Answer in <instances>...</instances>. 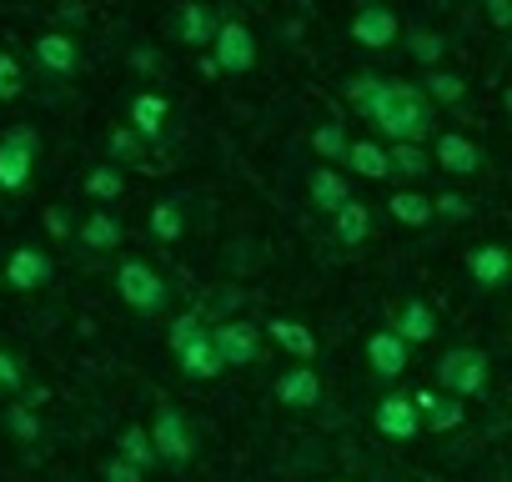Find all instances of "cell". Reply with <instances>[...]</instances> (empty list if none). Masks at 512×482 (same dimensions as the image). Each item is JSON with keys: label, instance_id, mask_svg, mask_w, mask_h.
I'll return each instance as SVG.
<instances>
[{"label": "cell", "instance_id": "cell-15", "mask_svg": "<svg viewBox=\"0 0 512 482\" xmlns=\"http://www.w3.org/2000/svg\"><path fill=\"white\" fill-rule=\"evenodd\" d=\"M272 397L287 407V412H312L317 402H322V377H317V367H287L277 382H272Z\"/></svg>", "mask_w": 512, "mask_h": 482}, {"label": "cell", "instance_id": "cell-5", "mask_svg": "<svg viewBox=\"0 0 512 482\" xmlns=\"http://www.w3.org/2000/svg\"><path fill=\"white\" fill-rule=\"evenodd\" d=\"M41 161V131L31 121H16L0 131V191H26Z\"/></svg>", "mask_w": 512, "mask_h": 482}, {"label": "cell", "instance_id": "cell-30", "mask_svg": "<svg viewBox=\"0 0 512 482\" xmlns=\"http://www.w3.org/2000/svg\"><path fill=\"white\" fill-rule=\"evenodd\" d=\"M402 46H407V56H412L422 71L442 66V56H447V36H442V31H427V26L407 31V36H402Z\"/></svg>", "mask_w": 512, "mask_h": 482}, {"label": "cell", "instance_id": "cell-26", "mask_svg": "<svg viewBox=\"0 0 512 482\" xmlns=\"http://www.w3.org/2000/svg\"><path fill=\"white\" fill-rule=\"evenodd\" d=\"M422 96H427V106L437 111V106H457L462 96H467V81L457 76V71H442V66H432L427 76H422V86H417Z\"/></svg>", "mask_w": 512, "mask_h": 482}, {"label": "cell", "instance_id": "cell-35", "mask_svg": "<svg viewBox=\"0 0 512 482\" xmlns=\"http://www.w3.org/2000/svg\"><path fill=\"white\" fill-rule=\"evenodd\" d=\"M347 146H352V136H347V126H342V121H322V126L312 131V151H317L322 161H342V156H347Z\"/></svg>", "mask_w": 512, "mask_h": 482}, {"label": "cell", "instance_id": "cell-8", "mask_svg": "<svg viewBox=\"0 0 512 482\" xmlns=\"http://www.w3.org/2000/svg\"><path fill=\"white\" fill-rule=\"evenodd\" d=\"M51 277H56V262H51V252H41V247H31V241H21V247H11V257H6V272H0V282H6L11 292H46L51 287Z\"/></svg>", "mask_w": 512, "mask_h": 482}, {"label": "cell", "instance_id": "cell-19", "mask_svg": "<svg viewBox=\"0 0 512 482\" xmlns=\"http://www.w3.org/2000/svg\"><path fill=\"white\" fill-rule=\"evenodd\" d=\"M392 332H397L407 347H422V342L437 337V312H432L422 297H407V302L392 312Z\"/></svg>", "mask_w": 512, "mask_h": 482}, {"label": "cell", "instance_id": "cell-4", "mask_svg": "<svg viewBox=\"0 0 512 482\" xmlns=\"http://www.w3.org/2000/svg\"><path fill=\"white\" fill-rule=\"evenodd\" d=\"M166 342H171L176 367H181V377H186V382H211V377H221V372H226V367L216 362L211 332H206L196 317H176V322H171V332H166Z\"/></svg>", "mask_w": 512, "mask_h": 482}, {"label": "cell", "instance_id": "cell-34", "mask_svg": "<svg viewBox=\"0 0 512 482\" xmlns=\"http://www.w3.org/2000/svg\"><path fill=\"white\" fill-rule=\"evenodd\" d=\"M6 432H11L16 442L36 447V442H41V412H36L31 402H6Z\"/></svg>", "mask_w": 512, "mask_h": 482}, {"label": "cell", "instance_id": "cell-24", "mask_svg": "<svg viewBox=\"0 0 512 482\" xmlns=\"http://www.w3.org/2000/svg\"><path fill=\"white\" fill-rule=\"evenodd\" d=\"M427 171H432V156L422 146H407V141L387 146V181H422Z\"/></svg>", "mask_w": 512, "mask_h": 482}, {"label": "cell", "instance_id": "cell-2", "mask_svg": "<svg viewBox=\"0 0 512 482\" xmlns=\"http://www.w3.org/2000/svg\"><path fill=\"white\" fill-rule=\"evenodd\" d=\"M487 387H492V362L482 347H447L437 357V392L457 402H477Z\"/></svg>", "mask_w": 512, "mask_h": 482}, {"label": "cell", "instance_id": "cell-10", "mask_svg": "<svg viewBox=\"0 0 512 482\" xmlns=\"http://www.w3.org/2000/svg\"><path fill=\"white\" fill-rule=\"evenodd\" d=\"M347 36H352L362 51H387L392 41H402V21H397L392 6H382V0H362L357 16H352V26H347Z\"/></svg>", "mask_w": 512, "mask_h": 482}, {"label": "cell", "instance_id": "cell-7", "mask_svg": "<svg viewBox=\"0 0 512 482\" xmlns=\"http://www.w3.org/2000/svg\"><path fill=\"white\" fill-rule=\"evenodd\" d=\"M211 66H216V76H246L256 66V36L246 21H216Z\"/></svg>", "mask_w": 512, "mask_h": 482}, {"label": "cell", "instance_id": "cell-33", "mask_svg": "<svg viewBox=\"0 0 512 482\" xmlns=\"http://www.w3.org/2000/svg\"><path fill=\"white\" fill-rule=\"evenodd\" d=\"M387 211H392V221H402V226H427V221H432V196H422V191H392Z\"/></svg>", "mask_w": 512, "mask_h": 482}, {"label": "cell", "instance_id": "cell-22", "mask_svg": "<svg viewBox=\"0 0 512 482\" xmlns=\"http://www.w3.org/2000/svg\"><path fill=\"white\" fill-rule=\"evenodd\" d=\"M166 116H171V101L156 96V91H141V96L131 101V131H136L141 141H161V136H166Z\"/></svg>", "mask_w": 512, "mask_h": 482}, {"label": "cell", "instance_id": "cell-20", "mask_svg": "<svg viewBox=\"0 0 512 482\" xmlns=\"http://www.w3.org/2000/svg\"><path fill=\"white\" fill-rule=\"evenodd\" d=\"M76 241H81L86 252H116L121 241H126V226H121V216H116V211L96 206V211L76 226Z\"/></svg>", "mask_w": 512, "mask_h": 482}, {"label": "cell", "instance_id": "cell-25", "mask_svg": "<svg viewBox=\"0 0 512 482\" xmlns=\"http://www.w3.org/2000/svg\"><path fill=\"white\" fill-rule=\"evenodd\" d=\"M272 342H277L282 352H292L297 362H312V357H317V337H312V327L297 322V317H277V322H272Z\"/></svg>", "mask_w": 512, "mask_h": 482}, {"label": "cell", "instance_id": "cell-41", "mask_svg": "<svg viewBox=\"0 0 512 482\" xmlns=\"http://www.w3.org/2000/svg\"><path fill=\"white\" fill-rule=\"evenodd\" d=\"M46 231H51L56 241H71V216H66L61 206H46Z\"/></svg>", "mask_w": 512, "mask_h": 482}, {"label": "cell", "instance_id": "cell-28", "mask_svg": "<svg viewBox=\"0 0 512 482\" xmlns=\"http://www.w3.org/2000/svg\"><path fill=\"white\" fill-rule=\"evenodd\" d=\"M106 161H111L116 171L146 166V141H141L131 126H111V136H106Z\"/></svg>", "mask_w": 512, "mask_h": 482}, {"label": "cell", "instance_id": "cell-31", "mask_svg": "<svg viewBox=\"0 0 512 482\" xmlns=\"http://www.w3.org/2000/svg\"><path fill=\"white\" fill-rule=\"evenodd\" d=\"M116 457H126V462H136L141 472H151L156 467V447H151V432L146 427H121V437H116Z\"/></svg>", "mask_w": 512, "mask_h": 482}, {"label": "cell", "instance_id": "cell-9", "mask_svg": "<svg viewBox=\"0 0 512 482\" xmlns=\"http://www.w3.org/2000/svg\"><path fill=\"white\" fill-rule=\"evenodd\" d=\"M211 347H216V362L221 367H251L256 357H262V327L241 322V317L216 322L211 327Z\"/></svg>", "mask_w": 512, "mask_h": 482}, {"label": "cell", "instance_id": "cell-42", "mask_svg": "<svg viewBox=\"0 0 512 482\" xmlns=\"http://www.w3.org/2000/svg\"><path fill=\"white\" fill-rule=\"evenodd\" d=\"M131 66H136V71H161V56H156V51H136Z\"/></svg>", "mask_w": 512, "mask_h": 482}, {"label": "cell", "instance_id": "cell-40", "mask_svg": "<svg viewBox=\"0 0 512 482\" xmlns=\"http://www.w3.org/2000/svg\"><path fill=\"white\" fill-rule=\"evenodd\" d=\"M482 16L492 31H507L512 26V0H482Z\"/></svg>", "mask_w": 512, "mask_h": 482}, {"label": "cell", "instance_id": "cell-14", "mask_svg": "<svg viewBox=\"0 0 512 482\" xmlns=\"http://www.w3.org/2000/svg\"><path fill=\"white\" fill-rule=\"evenodd\" d=\"M432 166H442L447 176H477L482 171V146L462 131H442L432 141Z\"/></svg>", "mask_w": 512, "mask_h": 482}, {"label": "cell", "instance_id": "cell-16", "mask_svg": "<svg viewBox=\"0 0 512 482\" xmlns=\"http://www.w3.org/2000/svg\"><path fill=\"white\" fill-rule=\"evenodd\" d=\"M412 407L422 417V432H457L467 422V402H457L447 392H432V387L412 392Z\"/></svg>", "mask_w": 512, "mask_h": 482}, {"label": "cell", "instance_id": "cell-12", "mask_svg": "<svg viewBox=\"0 0 512 482\" xmlns=\"http://www.w3.org/2000/svg\"><path fill=\"white\" fill-rule=\"evenodd\" d=\"M31 61H36L41 76H51V81H71V76L81 71V46H76L66 31H46V36H36Z\"/></svg>", "mask_w": 512, "mask_h": 482}, {"label": "cell", "instance_id": "cell-38", "mask_svg": "<svg viewBox=\"0 0 512 482\" xmlns=\"http://www.w3.org/2000/svg\"><path fill=\"white\" fill-rule=\"evenodd\" d=\"M432 216H442V221H467V216H472V201L457 196V191H442V196H432Z\"/></svg>", "mask_w": 512, "mask_h": 482}, {"label": "cell", "instance_id": "cell-11", "mask_svg": "<svg viewBox=\"0 0 512 482\" xmlns=\"http://www.w3.org/2000/svg\"><path fill=\"white\" fill-rule=\"evenodd\" d=\"M372 427L382 432V437H392V442H417L422 437V417H417V407H412V392H387L377 407H372Z\"/></svg>", "mask_w": 512, "mask_h": 482}, {"label": "cell", "instance_id": "cell-18", "mask_svg": "<svg viewBox=\"0 0 512 482\" xmlns=\"http://www.w3.org/2000/svg\"><path fill=\"white\" fill-rule=\"evenodd\" d=\"M307 201H312V211L337 216V211L352 201V181H347L337 166H317V171L307 176Z\"/></svg>", "mask_w": 512, "mask_h": 482}, {"label": "cell", "instance_id": "cell-29", "mask_svg": "<svg viewBox=\"0 0 512 482\" xmlns=\"http://www.w3.org/2000/svg\"><path fill=\"white\" fill-rule=\"evenodd\" d=\"M342 161L352 166V176H367V181H387V146H382V141H352Z\"/></svg>", "mask_w": 512, "mask_h": 482}, {"label": "cell", "instance_id": "cell-21", "mask_svg": "<svg viewBox=\"0 0 512 482\" xmlns=\"http://www.w3.org/2000/svg\"><path fill=\"white\" fill-rule=\"evenodd\" d=\"M211 36H216V11L201 6V0H186L176 11V41L191 51H211Z\"/></svg>", "mask_w": 512, "mask_h": 482}, {"label": "cell", "instance_id": "cell-23", "mask_svg": "<svg viewBox=\"0 0 512 482\" xmlns=\"http://www.w3.org/2000/svg\"><path fill=\"white\" fill-rule=\"evenodd\" d=\"M146 231H151V241H161V247H176V241L186 236V206L176 196H161L146 216Z\"/></svg>", "mask_w": 512, "mask_h": 482}, {"label": "cell", "instance_id": "cell-13", "mask_svg": "<svg viewBox=\"0 0 512 482\" xmlns=\"http://www.w3.org/2000/svg\"><path fill=\"white\" fill-rule=\"evenodd\" d=\"M467 282L477 292H502L512 282V257H507L502 241H482V247L467 252Z\"/></svg>", "mask_w": 512, "mask_h": 482}, {"label": "cell", "instance_id": "cell-3", "mask_svg": "<svg viewBox=\"0 0 512 482\" xmlns=\"http://www.w3.org/2000/svg\"><path fill=\"white\" fill-rule=\"evenodd\" d=\"M116 297H121L136 317H161V312L171 307V282H166L151 262L126 257V262L116 267Z\"/></svg>", "mask_w": 512, "mask_h": 482}, {"label": "cell", "instance_id": "cell-32", "mask_svg": "<svg viewBox=\"0 0 512 482\" xmlns=\"http://www.w3.org/2000/svg\"><path fill=\"white\" fill-rule=\"evenodd\" d=\"M86 196H91V201H121V196H126V171H116L111 161L91 166V171H86Z\"/></svg>", "mask_w": 512, "mask_h": 482}, {"label": "cell", "instance_id": "cell-39", "mask_svg": "<svg viewBox=\"0 0 512 482\" xmlns=\"http://www.w3.org/2000/svg\"><path fill=\"white\" fill-rule=\"evenodd\" d=\"M101 482H146V472H141L136 462H126V457L111 452V457L101 462Z\"/></svg>", "mask_w": 512, "mask_h": 482}, {"label": "cell", "instance_id": "cell-1", "mask_svg": "<svg viewBox=\"0 0 512 482\" xmlns=\"http://www.w3.org/2000/svg\"><path fill=\"white\" fill-rule=\"evenodd\" d=\"M347 101L362 111V121H372L387 141H407V146H422L437 126V111L427 106V96L412 86V81H392V76H347Z\"/></svg>", "mask_w": 512, "mask_h": 482}, {"label": "cell", "instance_id": "cell-6", "mask_svg": "<svg viewBox=\"0 0 512 482\" xmlns=\"http://www.w3.org/2000/svg\"><path fill=\"white\" fill-rule=\"evenodd\" d=\"M151 447H156V462H166V467H186L191 457H196V432H191V422H186V412L181 407H156V417H151Z\"/></svg>", "mask_w": 512, "mask_h": 482}, {"label": "cell", "instance_id": "cell-37", "mask_svg": "<svg viewBox=\"0 0 512 482\" xmlns=\"http://www.w3.org/2000/svg\"><path fill=\"white\" fill-rule=\"evenodd\" d=\"M21 392H26V367L16 352L0 347V397H21Z\"/></svg>", "mask_w": 512, "mask_h": 482}, {"label": "cell", "instance_id": "cell-17", "mask_svg": "<svg viewBox=\"0 0 512 482\" xmlns=\"http://www.w3.org/2000/svg\"><path fill=\"white\" fill-rule=\"evenodd\" d=\"M367 362H372V372H377L382 382H397V377L412 367V347H407L392 327H382V332L367 337Z\"/></svg>", "mask_w": 512, "mask_h": 482}, {"label": "cell", "instance_id": "cell-36", "mask_svg": "<svg viewBox=\"0 0 512 482\" xmlns=\"http://www.w3.org/2000/svg\"><path fill=\"white\" fill-rule=\"evenodd\" d=\"M21 91H26V71H21V61H16L11 51H0V106L16 101Z\"/></svg>", "mask_w": 512, "mask_h": 482}, {"label": "cell", "instance_id": "cell-27", "mask_svg": "<svg viewBox=\"0 0 512 482\" xmlns=\"http://www.w3.org/2000/svg\"><path fill=\"white\" fill-rule=\"evenodd\" d=\"M332 231H337V241H342V247H362V241L372 236V211L352 196L337 216H332Z\"/></svg>", "mask_w": 512, "mask_h": 482}, {"label": "cell", "instance_id": "cell-43", "mask_svg": "<svg viewBox=\"0 0 512 482\" xmlns=\"http://www.w3.org/2000/svg\"><path fill=\"white\" fill-rule=\"evenodd\" d=\"M0 292H6V282H0Z\"/></svg>", "mask_w": 512, "mask_h": 482}]
</instances>
